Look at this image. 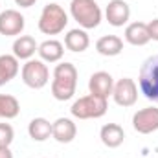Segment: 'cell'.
Instances as JSON below:
<instances>
[{"mask_svg": "<svg viewBox=\"0 0 158 158\" xmlns=\"http://www.w3.org/2000/svg\"><path fill=\"white\" fill-rule=\"evenodd\" d=\"M77 88V68L72 63H61L53 70L52 94L57 101H68L74 98Z\"/></svg>", "mask_w": 158, "mask_h": 158, "instance_id": "cell-1", "label": "cell"}, {"mask_svg": "<svg viewBox=\"0 0 158 158\" xmlns=\"http://www.w3.org/2000/svg\"><path fill=\"white\" fill-rule=\"evenodd\" d=\"M70 15L83 30H94L101 22V7L96 0H72Z\"/></svg>", "mask_w": 158, "mask_h": 158, "instance_id": "cell-2", "label": "cell"}, {"mask_svg": "<svg viewBox=\"0 0 158 158\" xmlns=\"http://www.w3.org/2000/svg\"><path fill=\"white\" fill-rule=\"evenodd\" d=\"M68 24V15L59 4H46L39 17V30L44 35H59Z\"/></svg>", "mask_w": 158, "mask_h": 158, "instance_id": "cell-3", "label": "cell"}, {"mask_svg": "<svg viewBox=\"0 0 158 158\" xmlns=\"http://www.w3.org/2000/svg\"><path fill=\"white\" fill-rule=\"evenodd\" d=\"M138 86L149 101L158 103V55H151L143 61L138 76Z\"/></svg>", "mask_w": 158, "mask_h": 158, "instance_id": "cell-4", "label": "cell"}, {"mask_svg": "<svg viewBox=\"0 0 158 158\" xmlns=\"http://www.w3.org/2000/svg\"><path fill=\"white\" fill-rule=\"evenodd\" d=\"M107 109H109L107 99L98 98L94 94H88V96H83V98H79V99L74 101L70 112H72L74 118H77V119H92V118L96 119V118L105 116Z\"/></svg>", "mask_w": 158, "mask_h": 158, "instance_id": "cell-5", "label": "cell"}, {"mask_svg": "<svg viewBox=\"0 0 158 158\" xmlns=\"http://www.w3.org/2000/svg\"><path fill=\"white\" fill-rule=\"evenodd\" d=\"M20 76H22V81H24L26 86L39 90V88L48 85V81H50V70L44 64V61H40V59H30L22 66Z\"/></svg>", "mask_w": 158, "mask_h": 158, "instance_id": "cell-6", "label": "cell"}, {"mask_svg": "<svg viewBox=\"0 0 158 158\" xmlns=\"http://www.w3.org/2000/svg\"><path fill=\"white\" fill-rule=\"evenodd\" d=\"M112 98L119 107H132L138 99V85L131 77L119 79L118 83H114Z\"/></svg>", "mask_w": 158, "mask_h": 158, "instance_id": "cell-7", "label": "cell"}, {"mask_svg": "<svg viewBox=\"0 0 158 158\" xmlns=\"http://www.w3.org/2000/svg\"><path fill=\"white\" fill-rule=\"evenodd\" d=\"M26 19L17 9H6L0 13V35L6 37H20L24 31Z\"/></svg>", "mask_w": 158, "mask_h": 158, "instance_id": "cell-8", "label": "cell"}, {"mask_svg": "<svg viewBox=\"0 0 158 158\" xmlns=\"http://www.w3.org/2000/svg\"><path fill=\"white\" fill-rule=\"evenodd\" d=\"M132 127L140 134H151L158 131V109L156 107H145L134 112L132 116Z\"/></svg>", "mask_w": 158, "mask_h": 158, "instance_id": "cell-9", "label": "cell"}, {"mask_svg": "<svg viewBox=\"0 0 158 158\" xmlns=\"http://www.w3.org/2000/svg\"><path fill=\"white\" fill-rule=\"evenodd\" d=\"M112 88H114V79L109 72H96L92 74L88 79V90L90 94L98 96V98H103V99H109V96H112Z\"/></svg>", "mask_w": 158, "mask_h": 158, "instance_id": "cell-10", "label": "cell"}, {"mask_svg": "<svg viewBox=\"0 0 158 158\" xmlns=\"http://www.w3.org/2000/svg\"><path fill=\"white\" fill-rule=\"evenodd\" d=\"M105 17L109 20L110 26L114 28H121L129 22V17H131V7L127 2L123 0H110L107 9H105Z\"/></svg>", "mask_w": 158, "mask_h": 158, "instance_id": "cell-11", "label": "cell"}, {"mask_svg": "<svg viewBox=\"0 0 158 158\" xmlns=\"http://www.w3.org/2000/svg\"><path fill=\"white\" fill-rule=\"evenodd\" d=\"M77 134V127L70 118H57L52 123V136L59 143H70Z\"/></svg>", "mask_w": 158, "mask_h": 158, "instance_id": "cell-12", "label": "cell"}, {"mask_svg": "<svg viewBox=\"0 0 158 158\" xmlns=\"http://www.w3.org/2000/svg\"><path fill=\"white\" fill-rule=\"evenodd\" d=\"M99 138H101V142H103L105 147L116 149V147H119L123 143V140H125V131H123V127L118 125V123H107V125L101 127Z\"/></svg>", "mask_w": 158, "mask_h": 158, "instance_id": "cell-13", "label": "cell"}, {"mask_svg": "<svg viewBox=\"0 0 158 158\" xmlns=\"http://www.w3.org/2000/svg\"><path fill=\"white\" fill-rule=\"evenodd\" d=\"M37 50H39V44H37V40L33 39L31 35H20L13 42V55L17 59L30 61L35 55Z\"/></svg>", "mask_w": 158, "mask_h": 158, "instance_id": "cell-14", "label": "cell"}, {"mask_svg": "<svg viewBox=\"0 0 158 158\" xmlns=\"http://www.w3.org/2000/svg\"><path fill=\"white\" fill-rule=\"evenodd\" d=\"M125 40L132 46H145L151 40L147 24L145 22H131L125 28Z\"/></svg>", "mask_w": 158, "mask_h": 158, "instance_id": "cell-15", "label": "cell"}, {"mask_svg": "<svg viewBox=\"0 0 158 158\" xmlns=\"http://www.w3.org/2000/svg\"><path fill=\"white\" fill-rule=\"evenodd\" d=\"M39 55H40V61L44 63H59L64 55V46L55 39H50V40H44L39 44Z\"/></svg>", "mask_w": 158, "mask_h": 158, "instance_id": "cell-16", "label": "cell"}, {"mask_svg": "<svg viewBox=\"0 0 158 158\" xmlns=\"http://www.w3.org/2000/svg\"><path fill=\"white\" fill-rule=\"evenodd\" d=\"M96 50L105 57H116L123 52V40L118 35H103L96 42Z\"/></svg>", "mask_w": 158, "mask_h": 158, "instance_id": "cell-17", "label": "cell"}, {"mask_svg": "<svg viewBox=\"0 0 158 158\" xmlns=\"http://www.w3.org/2000/svg\"><path fill=\"white\" fill-rule=\"evenodd\" d=\"M64 46L70 50V52H76V53H81L85 52L88 46H90V37L85 30H70L66 35H64Z\"/></svg>", "mask_w": 158, "mask_h": 158, "instance_id": "cell-18", "label": "cell"}, {"mask_svg": "<svg viewBox=\"0 0 158 158\" xmlns=\"http://www.w3.org/2000/svg\"><path fill=\"white\" fill-rule=\"evenodd\" d=\"M19 70H20V64L15 55H9V53L0 55V86L17 77Z\"/></svg>", "mask_w": 158, "mask_h": 158, "instance_id": "cell-19", "label": "cell"}, {"mask_svg": "<svg viewBox=\"0 0 158 158\" xmlns=\"http://www.w3.org/2000/svg\"><path fill=\"white\" fill-rule=\"evenodd\" d=\"M28 134L35 142H44L52 136V123L46 118H33L28 125Z\"/></svg>", "mask_w": 158, "mask_h": 158, "instance_id": "cell-20", "label": "cell"}, {"mask_svg": "<svg viewBox=\"0 0 158 158\" xmlns=\"http://www.w3.org/2000/svg\"><path fill=\"white\" fill-rule=\"evenodd\" d=\"M20 112V103L15 96L9 94H0V118L13 119Z\"/></svg>", "mask_w": 158, "mask_h": 158, "instance_id": "cell-21", "label": "cell"}, {"mask_svg": "<svg viewBox=\"0 0 158 158\" xmlns=\"http://www.w3.org/2000/svg\"><path fill=\"white\" fill-rule=\"evenodd\" d=\"M15 138V131L9 123H0V147H9Z\"/></svg>", "mask_w": 158, "mask_h": 158, "instance_id": "cell-22", "label": "cell"}, {"mask_svg": "<svg viewBox=\"0 0 158 158\" xmlns=\"http://www.w3.org/2000/svg\"><path fill=\"white\" fill-rule=\"evenodd\" d=\"M147 30H149L151 40H158V19H153V20L147 24Z\"/></svg>", "mask_w": 158, "mask_h": 158, "instance_id": "cell-23", "label": "cell"}, {"mask_svg": "<svg viewBox=\"0 0 158 158\" xmlns=\"http://www.w3.org/2000/svg\"><path fill=\"white\" fill-rule=\"evenodd\" d=\"M35 2H37V0H15V4L20 6V7H31Z\"/></svg>", "mask_w": 158, "mask_h": 158, "instance_id": "cell-24", "label": "cell"}, {"mask_svg": "<svg viewBox=\"0 0 158 158\" xmlns=\"http://www.w3.org/2000/svg\"><path fill=\"white\" fill-rule=\"evenodd\" d=\"M0 158H13V153L9 151V147H0Z\"/></svg>", "mask_w": 158, "mask_h": 158, "instance_id": "cell-25", "label": "cell"}]
</instances>
